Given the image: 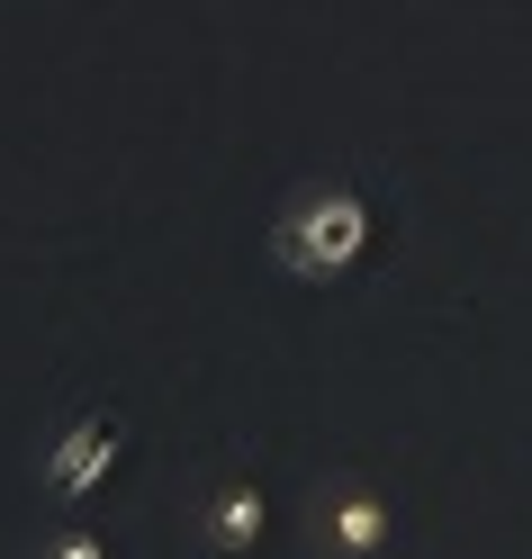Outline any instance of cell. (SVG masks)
<instances>
[{
  "mask_svg": "<svg viewBox=\"0 0 532 559\" xmlns=\"http://www.w3.org/2000/svg\"><path fill=\"white\" fill-rule=\"evenodd\" d=\"M271 253H280L289 280H343V271H362V253H370V199L352 181H316L289 217L271 226Z\"/></svg>",
  "mask_w": 532,
  "mask_h": 559,
  "instance_id": "obj_1",
  "label": "cell"
},
{
  "mask_svg": "<svg viewBox=\"0 0 532 559\" xmlns=\"http://www.w3.org/2000/svg\"><path fill=\"white\" fill-rule=\"evenodd\" d=\"M118 451H127V415H109V406L73 415V425L55 433V451H46V497H55V506H82L91 487H109Z\"/></svg>",
  "mask_w": 532,
  "mask_h": 559,
  "instance_id": "obj_2",
  "label": "cell"
},
{
  "mask_svg": "<svg viewBox=\"0 0 532 559\" xmlns=\"http://www.w3.org/2000/svg\"><path fill=\"white\" fill-rule=\"evenodd\" d=\"M326 542L343 559H379L388 542H398V514H388L379 487H334V497H326Z\"/></svg>",
  "mask_w": 532,
  "mask_h": 559,
  "instance_id": "obj_3",
  "label": "cell"
},
{
  "mask_svg": "<svg viewBox=\"0 0 532 559\" xmlns=\"http://www.w3.org/2000/svg\"><path fill=\"white\" fill-rule=\"evenodd\" d=\"M199 533H208V550H226V559H244L262 533H271V506H262V487L253 478H226L217 497H208V514H199Z\"/></svg>",
  "mask_w": 532,
  "mask_h": 559,
  "instance_id": "obj_4",
  "label": "cell"
},
{
  "mask_svg": "<svg viewBox=\"0 0 532 559\" xmlns=\"http://www.w3.org/2000/svg\"><path fill=\"white\" fill-rule=\"evenodd\" d=\"M37 559H109V542H99L91 523H63V533H55V542H46Z\"/></svg>",
  "mask_w": 532,
  "mask_h": 559,
  "instance_id": "obj_5",
  "label": "cell"
}]
</instances>
